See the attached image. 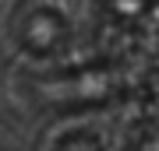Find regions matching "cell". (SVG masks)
<instances>
[{
	"label": "cell",
	"instance_id": "cell-1",
	"mask_svg": "<svg viewBox=\"0 0 159 151\" xmlns=\"http://www.w3.org/2000/svg\"><path fill=\"white\" fill-rule=\"evenodd\" d=\"M18 35H21V46L35 56H50L57 53L64 39H67V21L60 18L57 7L35 4L25 11V18L18 21Z\"/></svg>",
	"mask_w": 159,
	"mask_h": 151
}]
</instances>
